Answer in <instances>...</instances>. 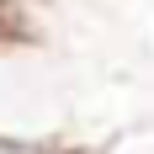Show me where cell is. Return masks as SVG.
Returning <instances> with one entry per match:
<instances>
[{"mask_svg": "<svg viewBox=\"0 0 154 154\" xmlns=\"http://www.w3.org/2000/svg\"><path fill=\"white\" fill-rule=\"evenodd\" d=\"M0 154H59V149H32V143H5L0 138Z\"/></svg>", "mask_w": 154, "mask_h": 154, "instance_id": "7a4b0ae2", "label": "cell"}, {"mask_svg": "<svg viewBox=\"0 0 154 154\" xmlns=\"http://www.w3.org/2000/svg\"><path fill=\"white\" fill-rule=\"evenodd\" d=\"M101 154H154V128H133V133H117Z\"/></svg>", "mask_w": 154, "mask_h": 154, "instance_id": "6da1fadb", "label": "cell"}]
</instances>
